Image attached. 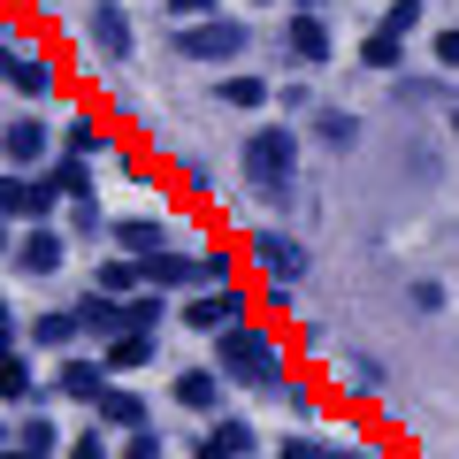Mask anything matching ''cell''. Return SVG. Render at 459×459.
Here are the masks:
<instances>
[{
	"mask_svg": "<svg viewBox=\"0 0 459 459\" xmlns=\"http://www.w3.org/2000/svg\"><path fill=\"white\" fill-rule=\"evenodd\" d=\"M214 368L230 383H246V391H283V344L268 337L261 322H238L214 337Z\"/></svg>",
	"mask_w": 459,
	"mask_h": 459,
	"instance_id": "1",
	"label": "cell"
},
{
	"mask_svg": "<svg viewBox=\"0 0 459 459\" xmlns=\"http://www.w3.org/2000/svg\"><path fill=\"white\" fill-rule=\"evenodd\" d=\"M238 169H246V184L261 199H291V184H299V138L283 131V123H268V131H253L246 138V153H238Z\"/></svg>",
	"mask_w": 459,
	"mask_h": 459,
	"instance_id": "2",
	"label": "cell"
},
{
	"mask_svg": "<svg viewBox=\"0 0 459 459\" xmlns=\"http://www.w3.org/2000/svg\"><path fill=\"white\" fill-rule=\"evenodd\" d=\"M169 47H177L184 62H238V54L253 47V31H246L238 16H199V23H177Z\"/></svg>",
	"mask_w": 459,
	"mask_h": 459,
	"instance_id": "3",
	"label": "cell"
},
{
	"mask_svg": "<svg viewBox=\"0 0 459 459\" xmlns=\"http://www.w3.org/2000/svg\"><path fill=\"white\" fill-rule=\"evenodd\" d=\"M54 199H69L62 177H54V161L47 169H8V184H0V207L16 214V222H47Z\"/></svg>",
	"mask_w": 459,
	"mask_h": 459,
	"instance_id": "4",
	"label": "cell"
},
{
	"mask_svg": "<svg viewBox=\"0 0 459 459\" xmlns=\"http://www.w3.org/2000/svg\"><path fill=\"white\" fill-rule=\"evenodd\" d=\"M253 322V299L246 283H207L199 299H184V329H207V337H222V329Z\"/></svg>",
	"mask_w": 459,
	"mask_h": 459,
	"instance_id": "5",
	"label": "cell"
},
{
	"mask_svg": "<svg viewBox=\"0 0 459 459\" xmlns=\"http://www.w3.org/2000/svg\"><path fill=\"white\" fill-rule=\"evenodd\" d=\"M253 268H261V276H276V283H299L307 276V246H299L291 230H253Z\"/></svg>",
	"mask_w": 459,
	"mask_h": 459,
	"instance_id": "6",
	"label": "cell"
},
{
	"mask_svg": "<svg viewBox=\"0 0 459 459\" xmlns=\"http://www.w3.org/2000/svg\"><path fill=\"white\" fill-rule=\"evenodd\" d=\"M8 261H16V276H54V268L69 261V238H62L54 222H31V230L16 238V253H8Z\"/></svg>",
	"mask_w": 459,
	"mask_h": 459,
	"instance_id": "7",
	"label": "cell"
},
{
	"mask_svg": "<svg viewBox=\"0 0 459 459\" xmlns=\"http://www.w3.org/2000/svg\"><path fill=\"white\" fill-rule=\"evenodd\" d=\"M47 146H54V131L39 123V115H16V123L0 131V153H8V169H47Z\"/></svg>",
	"mask_w": 459,
	"mask_h": 459,
	"instance_id": "8",
	"label": "cell"
},
{
	"mask_svg": "<svg viewBox=\"0 0 459 459\" xmlns=\"http://www.w3.org/2000/svg\"><path fill=\"white\" fill-rule=\"evenodd\" d=\"M283 54H291L299 69H322V62H329V23L307 16V8H299V16H283Z\"/></svg>",
	"mask_w": 459,
	"mask_h": 459,
	"instance_id": "9",
	"label": "cell"
},
{
	"mask_svg": "<svg viewBox=\"0 0 459 459\" xmlns=\"http://www.w3.org/2000/svg\"><path fill=\"white\" fill-rule=\"evenodd\" d=\"M84 47L108 54V62H123V54H131V16H123L115 0H100L92 16H84Z\"/></svg>",
	"mask_w": 459,
	"mask_h": 459,
	"instance_id": "10",
	"label": "cell"
},
{
	"mask_svg": "<svg viewBox=\"0 0 459 459\" xmlns=\"http://www.w3.org/2000/svg\"><path fill=\"white\" fill-rule=\"evenodd\" d=\"M108 376H115L108 360H77V352H69V360L54 368V391H69V398H84V406H100V398H108Z\"/></svg>",
	"mask_w": 459,
	"mask_h": 459,
	"instance_id": "11",
	"label": "cell"
},
{
	"mask_svg": "<svg viewBox=\"0 0 459 459\" xmlns=\"http://www.w3.org/2000/svg\"><path fill=\"white\" fill-rule=\"evenodd\" d=\"M192 283H199V253H177V246L146 253V291H192Z\"/></svg>",
	"mask_w": 459,
	"mask_h": 459,
	"instance_id": "12",
	"label": "cell"
},
{
	"mask_svg": "<svg viewBox=\"0 0 459 459\" xmlns=\"http://www.w3.org/2000/svg\"><path fill=\"white\" fill-rule=\"evenodd\" d=\"M253 452H261L253 421H238V413H230V421H214L207 437H199V452H192V459H253Z\"/></svg>",
	"mask_w": 459,
	"mask_h": 459,
	"instance_id": "13",
	"label": "cell"
},
{
	"mask_svg": "<svg viewBox=\"0 0 459 459\" xmlns=\"http://www.w3.org/2000/svg\"><path fill=\"white\" fill-rule=\"evenodd\" d=\"M8 84H16L23 100H47L54 92V62H47V54H31V47H8Z\"/></svg>",
	"mask_w": 459,
	"mask_h": 459,
	"instance_id": "14",
	"label": "cell"
},
{
	"mask_svg": "<svg viewBox=\"0 0 459 459\" xmlns=\"http://www.w3.org/2000/svg\"><path fill=\"white\" fill-rule=\"evenodd\" d=\"M222 368H184L177 376V406H192V413H214V398H222Z\"/></svg>",
	"mask_w": 459,
	"mask_h": 459,
	"instance_id": "15",
	"label": "cell"
},
{
	"mask_svg": "<svg viewBox=\"0 0 459 459\" xmlns=\"http://www.w3.org/2000/svg\"><path fill=\"white\" fill-rule=\"evenodd\" d=\"M108 238L123 253H138V261H146V253H161L169 246V222H146V214H131V222H108Z\"/></svg>",
	"mask_w": 459,
	"mask_h": 459,
	"instance_id": "16",
	"label": "cell"
},
{
	"mask_svg": "<svg viewBox=\"0 0 459 459\" xmlns=\"http://www.w3.org/2000/svg\"><path fill=\"white\" fill-rule=\"evenodd\" d=\"M360 62L376 69V77H398V69H406V39H398V31H383V23H376V31L360 39Z\"/></svg>",
	"mask_w": 459,
	"mask_h": 459,
	"instance_id": "17",
	"label": "cell"
},
{
	"mask_svg": "<svg viewBox=\"0 0 459 459\" xmlns=\"http://www.w3.org/2000/svg\"><path fill=\"white\" fill-rule=\"evenodd\" d=\"M100 360H108L115 376L146 368V360H153V329H123V337H108V352H100Z\"/></svg>",
	"mask_w": 459,
	"mask_h": 459,
	"instance_id": "18",
	"label": "cell"
},
{
	"mask_svg": "<svg viewBox=\"0 0 459 459\" xmlns=\"http://www.w3.org/2000/svg\"><path fill=\"white\" fill-rule=\"evenodd\" d=\"M100 421H108L115 429V437H131V429H146V398H138V391H108V398H100Z\"/></svg>",
	"mask_w": 459,
	"mask_h": 459,
	"instance_id": "19",
	"label": "cell"
},
{
	"mask_svg": "<svg viewBox=\"0 0 459 459\" xmlns=\"http://www.w3.org/2000/svg\"><path fill=\"white\" fill-rule=\"evenodd\" d=\"M77 322H84V337H100V344H108V337H123V299L92 291V299L77 307Z\"/></svg>",
	"mask_w": 459,
	"mask_h": 459,
	"instance_id": "20",
	"label": "cell"
},
{
	"mask_svg": "<svg viewBox=\"0 0 459 459\" xmlns=\"http://www.w3.org/2000/svg\"><path fill=\"white\" fill-rule=\"evenodd\" d=\"M92 291H108V299L146 291V261H138V253H131V261H100V283H92Z\"/></svg>",
	"mask_w": 459,
	"mask_h": 459,
	"instance_id": "21",
	"label": "cell"
},
{
	"mask_svg": "<svg viewBox=\"0 0 459 459\" xmlns=\"http://www.w3.org/2000/svg\"><path fill=\"white\" fill-rule=\"evenodd\" d=\"M0 391L16 398V406L39 391V368H31V352H23V344H8V360H0Z\"/></svg>",
	"mask_w": 459,
	"mask_h": 459,
	"instance_id": "22",
	"label": "cell"
},
{
	"mask_svg": "<svg viewBox=\"0 0 459 459\" xmlns=\"http://www.w3.org/2000/svg\"><path fill=\"white\" fill-rule=\"evenodd\" d=\"M77 314H39V322H31V344H39V352H69V344H77Z\"/></svg>",
	"mask_w": 459,
	"mask_h": 459,
	"instance_id": "23",
	"label": "cell"
},
{
	"mask_svg": "<svg viewBox=\"0 0 459 459\" xmlns=\"http://www.w3.org/2000/svg\"><path fill=\"white\" fill-rule=\"evenodd\" d=\"M314 138H322V146H352V138H360V123H352V115H344V108H314Z\"/></svg>",
	"mask_w": 459,
	"mask_h": 459,
	"instance_id": "24",
	"label": "cell"
},
{
	"mask_svg": "<svg viewBox=\"0 0 459 459\" xmlns=\"http://www.w3.org/2000/svg\"><path fill=\"white\" fill-rule=\"evenodd\" d=\"M169 314V291H131L123 299V329H153Z\"/></svg>",
	"mask_w": 459,
	"mask_h": 459,
	"instance_id": "25",
	"label": "cell"
},
{
	"mask_svg": "<svg viewBox=\"0 0 459 459\" xmlns=\"http://www.w3.org/2000/svg\"><path fill=\"white\" fill-rule=\"evenodd\" d=\"M214 100H222V108H261L268 84L261 77H222V84H214Z\"/></svg>",
	"mask_w": 459,
	"mask_h": 459,
	"instance_id": "26",
	"label": "cell"
},
{
	"mask_svg": "<svg viewBox=\"0 0 459 459\" xmlns=\"http://www.w3.org/2000/svg\"><path fill=\"white\" fill-rule=\"evenodd\" d=\"M54 177H62L69 199H92V169H84V153H62V161H54Z\"/></svg>",
	"mask_w": 459,
	"mask_h": 459,
	"instance_id": "27",
	"label": "cell"
},
{
	"mask_svg": "<svg viewBox=\"0 0 459 459\" xmlns=\"http://www.w3.org/2000/svg\"><path fill=\"white\" fill-rule=\"evenodd\" d=\"M16 444H23V452H39V459H47L54 444H62V429H54V421H39V413H31V421L16 429Z\"/></svg>",
	"mask_w": 459,
	"mask_h": 459,
	"instance_id": "28",
	"label": "cell"
},
{
	"mask_svg": "<svg viewBox=\"0 0 459 459\" xmlns=\"http://www.w3.org/2000/svg\"><path fill=\"white\" fill-rule=\"evenodd\" d=\"M62 146H69V153H100L108 138H100V123H92V115H77V123L62 131Z\"/></svg>",
	"mask_w": 459,
	"mask_h": 459,
	"instance_id": "29",
	"label": "cell"
},
{
	"mask_svg": "<svg viewBox=\"0 0 459 459\" xmlns=\"http://www.w3.org/2000/svg\"><path fill=\"white\" fill-rule=\"evenodd\" d=\"M69 459H108V421H92L84 437H69Z\"/></svg>",
	"mask_w": 459,
	"mask_h": 459,
	"instance_id": "30",
	"label": "cell"
},
{
	"mask_svg": "<svg viewBox=\"0 0 459 459\" xmlns=\"http://www.w3.org/2000/svg\"><path fill=\"white\" fill-rule=\"evenodd\" d=\"M413 23H421V0H391V8H383V31H398V39H406Z\"/></svg>",
	"mask_w": 459,
	"mask_h": 459,
	"instance_id": "31",
	"label": "cell"
},
{
	"mask_svg": "<svg viewBox=\"0 0 459 459\" xmlns=\"http://www.w3.org/2000/svg\"><path fill=\"white\" fill-rule=\"evenodd\" d=\"M199 283H238V261L230 253H199Z\"/></svg>",
	"mask_w": 459,
	"mask_h": 459,
	"instance_id": "32",
	"label": "cell"
},
{
	"mask_svg": "<svg viewBox=\"0 0 459 459\" xmlns=\"http://www.w3.org/2000/svg\"><path fill=\"white\" fill-rule=\"evenodd\" d=\"M123 459H169V452H161L153 429H131V437H123Z\"/></svg>",
	"mask_w": 459,
	"mask_h": 459,
	"instance_id": "33",
	"label": "cell"
},
{
	"mask_svg": "<svg viewBox=\"0 0 459 459\" xmlns=\"http://www.w3.org/2000/svg\"><path fill=\"white\" fill-rule=\"evenodd\" d=\"M344 391H376V360H344Z\"/></svg>",
	"mask_w": 459,
	"mask_h": 459,
	"instance_id": "34",
	"label": "cell"
},
{
	"mask_svg": "<svg viewBox=\"0 0 459 459\" xmlns=\"http://www.w3.org/2000/svg\"><path fill=\"white\" fill-rule=\"evenodd\" d=\"M406 299H413V314H437V307H444V291H437V283H429V276H421V283H413V291H406Z\"/></svg>",
	"mask_w": 459,
	"mask_h": 459,
	"instance_id": "35",
	"label": "cell"
},
{
	"mask_svg": "<svg viewBox=\"0 0 459 459\" xmlns=\"http://www.w3.org/2000/svg\"><path fill=\"white\" fill-rule=\"evenodd\" d=\"M276 459H322V444H314V437H283Z\"/></svg>",
	"mask_w": 459,
	"mask_h": 459,
	"instance_id": "36",
	"label": "cell"
},
{
	"mask_svg": "<svg viewBox=\"0 0 459 459\" xmlns=\"http://www.w3.org/2000/svg\"><path fill=\"white\" fill-rule=\"evenodd\" d=\"M437 69H459V23H452V31H437Z\"/></svg>",
	"mask_w": 459,
	"mask_h": 459,
	"instance_id": "37",
	"label": "cell"
},
{
	"mask_svg": "<svg viewBox=\"0 0 459 459\" xmlns=\"http://www.w3.org/2000/svg\"><path fill=\"white\" fill-rule=\"evenodd\" d=\"M169 16H177V23H199V16H214V0H169Z\"/></svg>",
	"mask_w": 459,
	"mask_h": 459,
	"instance_id": "38",
	"label": "cell"
},
{
	"mask_svg": "<svg viewBox=\"0 0 459 459\" xmlns=\"http://www.w3.org/2000/svg\"><path fill=\"white\" fill-rule=\"evenodd\" d=\"M8 459H39V452H23V444H8Z\"/></svg>",
	"mask_w": 459,
	"mask_h": 459,
	"instance_id": "39",
	"label": "cell"
},
{
	"mask_svg": "<svg viewBox=\"0 0 459 459\" xmlns=\"http://www.w3.org/2000/svg\"><path fill=\"white\" fill-rule=\"evenodd\" d=\"M253 8H276V0H253Z\"/></svg>",
	"mask_w": 459,
	"mask_h": 459,
	"instance_id": "40",
	"label": "cell"
},
{
	"mask_svg": "<svg viewBox=\"0 0 459 459\" xmlns=\"http://www.w3.org/2000/svg\"><path fill=\"white\" fill-rule=\"evenodd\" d=\"M452 138H459V115H452Z\"/></svg>",
	"mask_w": 459,
	"mask_h": 459,
	"instance_id": "41",
	"label": "cell"
}]
</instances>
